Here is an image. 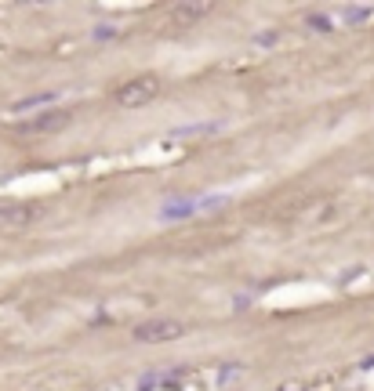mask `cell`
<instances>
[{"label":"cell","instance_id":"1","mask_svg":"<svg viewBox=\"0 0 374 391\" xmlns=\"http://www.w3.org/2000/svg\"><path fill=\"white\" fill-rule=\"evenodd\" d=\"M182 334H185V322L168 319V315H160V319H145V322H138L135 330H131V337H135L138 344H160V341L182 337Z\"/></svg>","mask_w":374,"mask_h":391},{"label":"cell","instance_id":"2","mask_svg":"<svg viewBox=\"0 0 374 391\" xmlns=\"http://www.w3.org/2000/svg\"><path fill=\"white\" fill-rule=\"evenodd\" d=\"M160 95V80L156 76H138V80H128L116 91V102L123 105V109H138V105H145V102H153Z\"/></svg>","mask_w":374,"mask_h":391},{"label":"cell","instance_id":"3","mask_svg":"<svg viewBox=\"0 0 374 391\" xmlns=\"http://www.w3.org/2000/svg\"><path fill=\"white\" fill-rule=\"evenodd\" d=\"M66 123H69L66 109H51V113H40L33 120H18L15 130H18V135H51V130H62Z\"/></svg>","mask_w":374,"mask_h":391},{"label":"cell","instance_id":"4","mask_svg":"<svg viewBox=\"0 0 374 391\" xmlns=\"http://www.w3.org/2000/svg\"><path fill=\"white\" fill-rule=\"evenodd\" d=\"M40 217V207H22V203H8L0 207V225L4 228H26L29 221Z\"/></svg>","mask_w":374,"mask_h":391},{"label":"cell","instance_id":"5","mask_svg":"<svg viewBox=\"0 0 374 391\" xmlns=\"http://www.w3.org/2000/svg\"><path fill=\"white\" fill-rule=\"evenodd\" d=\"M207 11H211V4H178V8H175V22H178V26H185V22L203 18Z\"/></svg>","mask_w":374,"mask_h":391},{"label":"cell","instance_id":"6","mask_svg":"<svg viewBox=\"0 0 374 391\" xmlns=\"http://www.w3.org/2000/svg\"><path fill=\"white\" fill-rule=\"evenodd\" d=\"M55 102V95H33V98H22L11 105V113H29V109H48Z\"/></svg>","mask_w":374,"mask_h":391},{"label":"cell","instance_id":"7","mask_svg":"<svg viewBox=\"0 0 374 391\" xmlns=\"http://www.w3.org/2000/svg\"><path fill=\"white\" fill-rule=\"evenodd\" d=\"M370 15H374V8H367V4H356V8H345V11H342L345 26H360V22H367Z\"/></svg>","mask_w":374,"mask_h":391},{"label":"cell","instance_id":"8","mask_svg":"<svg viewBox=\"0 0 374 391\" xmlns=\"http://www.w3.org/2000/svg\"><path fill=\"white\" fill-rule=\"evenodd\" d=\"M276 391H309V384H283V387H276Z\"/></svg>","mask_w":374,"mask_h":391}]
</instances>
